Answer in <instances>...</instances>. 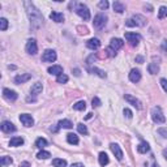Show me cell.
I'll return each mask as SVG.
<instances>
[{
  "instance_id": "obj_32",
  "label": "cell",
  "mask_w": 167,
  "mask_h": 167,
  "mask_svg": "<svg viewBox=\"0 0 167 167\" xmlns=\"http://www.w3.org/2000/svg\"><path fill=\"white\" fill-rule=\"evenodd\" d=\"M12 162H13V159L10 157H7V155L5 157H1V159H0V165H1L3 167L7 166V165H10Z\"/></svg>"
},
{
  "instance_id": "obj_31",
  "label": "cell",
  "mask_w": 167,
  "mask_h": 167,
  "mask_svg": "<svg viewBox=\"0 0 167 167\" xmlns=\"http://www.w3.org/2000/svg\"><path fill=\"white\" fill-rule=\"evenodd\" d=\"M89 71H90V72H93V73H95V74H98L99 77H102V79H105V77H106V73H105V71H102V69H98V68H95V67H94V68H90Z\"/></svg>"
},
{
  "instance_id": "obj_43",
  "label": "cell",
  "mask_w": 167,
  "mask_h": 167,
  "mask_svg": "<svg viewBox=\"0 0 167 167\" xmlns=\"http://www.w3.org/2000/svg\"><path fill=\"white\" fill-rule=\"evenodd\" d=\"M123 112H124V115H125L128 119H131V118L133 116V115H132V111H131L129 108H124V111H123Z\"/></svg>"
},
{
  "instance_id": "obj_46",
  "label": "cell",
  "mask_w": 167,
  "mask_h": 167,
  "mask_svg": "<svg viewBox=\"0 0 167 167\" xmlns=\"http://www.w3.org/2000/svg\"><path fill=\"white\" fill-rule=\"evenodd\" d=\"M136 62L140 63V64H143L144 63V58H143V56H136Z\"/></svg>"
},
{
  "instance_id": "obj_12",
  "label": "cell",
  "mask_w": 167,
  "mask_h": 167,
  "mask_svg": "<svg viewBox=\"0 0 167 167\" xmlns=\"http://www.w3.org/2000/svg\"><path fill=\"white\" fill-rule=\"evenodd\" d=\"M110 148H111V151L114 153V155L116 157V159H118V161H122L123 159V151H122V149H120L119 145L118 144H111Z\"/></svg>"
},
{
  "instance_id": "obj_15",
  "label": "cell",
  "mask_w": 167,
  "mask_h": 167,
  "mask_svg": "<svg viewBox=\"0 0 167 167\" xmlns=\"http://www.w3.org/2000/svg\"><path fill=\"white\" fill-rule=\"evenodd\" d=\"M30 79H31L30 73H21L19 76L15 77V82L16 84H24V82H26V81H29Z\"/></svg>"
},
{
  "instance_id": "obj_21",
  "label": "cell",
  "mask_w": 167,
  "mask_h": 167,
  "mask_svg": "<svg viewBox=\"0 0 167 167\" xmlns=\"http://www.w3.org/2000/svg\"><path fill=\"white\" fill-rule=\"evenodd\" d=\"M21 145H24V138L22 137H13L10 138L9 141V146H21Z\"/></svg>"
},
{
  "instance_id": "obj_49",
  "label": "cell",
  "mask_w": 167,
  "mask_h": 167,
  "mask_svg": "<svg viewBox=\"0 0 167 167\" xmlns=\"http://www.w3.org/2000/svg\"><path fill=\"white\" fill-rule=\"evenodd\" d=\"M74 76H80V69H73Z\"/></svg>"
},
{
  "instance_id": "obj_3",
  "label": "cell",
  "mask_w": 167,
  "mask_h": 167,
  "mask_svg": "<svg viewBox=\"0 0 167 167\" xmlns=\"http://www.w3.org/2000/svg\"><path fill=\"white\" fill-rule=\"evenodd\" d=\"M146 20L144 19L141 15H134L132 19H128L125 21V26L128 27H133V26H144Z\"/></svg>"
},
{
  "instance_id": "obj_35",
  "label": "cell",
  "mask_w": 167,
  "mask_h": 167,
  "mask_svg": "<svg viewBox=\"0 0 167 167\" xmlns=\"http://www.w3.org/2000/svg\"><path fill=\"white\" fill-rule=\"evenodd\" d=\"M77 129H79V132L81 134H88V128H86V125H84L82 123L77 124Z\"/></svg>"
},
{
  "instance_id": "obj_42",
  "label": "cell",
  "mask_w": 167,
  "mask_h": 167,
  "mask_svg": "<svg viewBox=\"0 0 167 167\" xmlns=\"http://www.w3.org/2000/svg\"><path fill=\"white\" fill-rule=\"evenodd\" d=\"M158 133L161 134L163 138H167V129H166V128H159V129H158Z\"/></svg>"
},
{
  "instance_id": "obj_5",
  "label": "cell",
  "mask_w": 167,
  "mask_h": 167,
  "mask_svg": "<svg viewBox=\"0 0 167 167\" xmlns=\"http://www.w3.org/2000/svg\"><path fill=\"white\" fill-rule=\"evenodd\" d=\"M106 24H107V16L102 15V13H99V15H97L94 17V21H93V25L95 29L101 30L103 29V27L106 26Z\"/></svg>"
},
{
  "instance_id": "obj_1",
  "label": "cell",
  "mask_w": 167,
  "mask_h": 167,
  "mask_svg": "<svg viewBox=\"0 0 167 167\" xmlns=\"http://www.w3.org/2000/svg\"><path fill=\"white\" fill-rule=\"evenodd\" d=\"M25 8H26V13H27V17L30 20V24L34 29H38V27L42 25V21H43V17H42L41 12L35 8V5L30 1H25L24 3Z\"/></svg>"
},
{
  "instance_id": "obj_39",
  "label": "cell",
  "mask_w": 167,
  "mask_h": 167,
  "mask_svg": "<svg viewBox=\"0 0 167 167\" xmlns=\"http://www.w3.org/2000/svg\"><path fill=\"white\" fill-rule=\"evenodd\" d=\"M98 7L101 9H107L108 8V1H106V0H102V1L98 3Z\"/></svg>"
},
{
  "instance_id": "obj_27",
  "label": "cell",
  "mask_w": 167,
  "mask_h": 167,
  "mask_svg": "<svg viewBox=\"0 0 167 167\" xmlns=\"http://www.w3.org/2000/svg\"><path fill=\"white\" fill-rule=\"evenodd\" d=\"M148 71H149V73H151V74H157L159 72V67L155 63H150L148 65Z\"/></svg>"
},
{
  "instance_id": "obj_51",
  "label": "cell",
  "mask_w": 167,
  "mask_h": 167,
  "mask_svg": "<svg viewBox=\"0 0 167 167\" xmlns=\"http://www.w3.org/2000/svg\"><path fill=\"white\" fill-rule=\"evenodd\" d=\"M91 116H93V114H91V112H90V114H88V115H86V118H85V119H90V118H91Z\"/></svg>"
},
{
  "instance_id": "obj_9",
  "label": "cell",
  "mask_w": 167,
  "mask_h": 167,
  "mask_svg": "<svg viewBox=\"0 0 167 167\" xmlns=\"http://www.w3.org/2000/svg\"><path fill=\"white\" fill-rule=\"evenodd\" d=\"M3 95H4V98L7 99V101H9V102H15L16 99H17V93L16 91H13V90H10V89H3Z\"/></svg>"
},
{
  "instance_id": "obj_11",
  "label": "cell",
  "mask_w": 167,
  "mask_h": 167,
  "mask_svg": "<svg viewBox=\"0 0 167 167\" xmlns=\"http://www.w3.org/2000/svg\"><path fill=\"white\" fill-rule=\"evenodd\" d=\"M20 122L22 123L25 127H31L34 124V119L31 118V115H29V114H21L20 115Z\"/></svg>"
},
{
  "instance_id": "obj_38",
  "label": "cell",
  "mask_w": 167,
  "mask_h": 167,
  "mask_svg": "<svg viewBox=\"0 0 167 167\" xmlns=\"http://www.w3.org/2000/svg\"><path fill=\"white\" fill-rule=\"evenodd\" d=\"M77 30H79V33H80V34H88V33H89L88 27H86V26H82V25L77 26Z\"/></svg>"
},
{
  "instance_id": "obj_2",
  "label": "cell",
  "mask_w": 167,
  "mask_h": 167,
  "mask_svg": "<svg viewBox=\"0 0 167 167\" xmlns=\"http://www.w3.org/2000/svg\"><path fill=\"white\" fill-rule=\"evenodd\" d=\"M151 119H153V122L157 123V124H163L166 122V118H165V115H163V112H162L159 106H154V107L151 108Z\"/></svg>"
},
{
  "instance_id": "obj_40",
  "label": "cell",
  "mask_w": 167,
  "mask_h": 167,
  "mask_svg": "<svg viewBox=\"0 0 167 167\" xmlns=\"http://www.w3.org/2000/svg\"><path fill=\"white\" fill-rule=\"evenodd\" d=\"M106 52H107V56H110V58H114V56L116 55V51H114V50L111 48V47H107L105 50Z\"/></svg>"
},
{
  "instance_id": "obj_33",
  "label": "cell",
  "mask_w": 167,
  "mask_h": 167,
  "mask_svg": "<svg viewBox=\"0 0 167 167\" xmlns=\"http://www.w3.org/2000/svg\"><path fill=\"white\" fill-rule=\"evenodd\" d=\"M165 17H167V7H161V8H159V12H158V19L162 20V19H165Z\"/></svg>"
},
{
  "instance_id": "obj_28",
  "label": "cell",
  "mask_w": 167,
  "mask_h": 167,
  "mask_svg": "<svg viewBox=\"0 0 167 167\" xmlns=\"http://www.w3.org/2000/svg\"><path fill=\"white\" fill-rule=\"evenodd\" d=\"M52 166H54V167H65L67 166V161H65V159L55 158L54 161H52Z\"/></svg>"
},
{
  "instance_id": "obj_22",
  "label": "cell",
  "mask_w": 167,
  "mask_h": 167,
  "mask_svg": "<svg viewBox=\"0 0 167 167\" xmlns=\"http://www.w3.org/2000/svg\"><path fill=\"white\" fill-rule=\"evenodd\" d=\"M50 19H51L52 21H55V22H63V21H64V16H63V13L52 12L51 15H50Z\"/></svg>"
},
{
  "instance_id": "obj_8",
  "label": "cell",
  "mask_w": 167,
  "mask_h": 167,
  "mask_svg": "<svg viewBox=\"0 0 167 167\" xmlns=\"http://www.w3.org/2000/svg\"><path fill=\"white\" fill-rule=\"evenodd\" d=\"M26 52L30 55H35L38 52V46H37V42L35 39H29L26 42Z\"/></svg>"
},
{
  "instance_id": "obj_10",
  "label": "cell",
  "mask_w": 167,
  "mask_h": 167,
  "mask_svg": "<svg viewBox=\"0 0 167 167\" xmlns=\"http://www.w3.org/2000/svg\"><path fill=\"white\" fill-rule=\"evenodd\" d=\"M124 98H125V101L128 102V103H131L132 106H134L137 110H141L143 108V105H141V102L138 101L137 98H134L133 95H131V94H125L124 95Z\"/></svg>"
},
{
  "instance_id": "obj_20",
  "label": "cell",
  "mask_w": 167,
  "mask_h": 167,
  "mask_svg": "<svg viewBox=\"0 0 167 167\" xmlns=\"http://www.w3.org/2000/svg\"><path fill=\"white\" fill-rule=\"evenodd\" d=\"M42 89H43V86H42L41 82H35L30 89V93L33 95H38L39 93H42Z\"/></svg>"
},
{
  "instance_id": "obj_16",
  "label": "cell",
  "mask_w": 167,
  "mask_h": 167,
  "mask_svg": "<svg viewBox=\"0 0 167 167\" xmlns=\"http://www.w3.org/2000/svg\"><path fill=\"white\" fill-rule=\"evenodd\" d=\"M129 80L132 81V82H138V81L141 80V72L138 69H132L129 73Z\"/></svg>"
},
{
  "instance_id": "obj_18",
  "label": "cell",
  "mask_w": 167,
  "mask_h": 167,
  "mask_svg": "<svg viewBox=\"0 0 167 167\" xmlns=\"http://www.w3.org/2000/svg\"><path fill=\"white\" fill-rule=\"evenodd\" d=\"M48 73L55 74V76H60L63 73V67L62 65H52L48 68Z\"/></svg>"
},
{
  "instance_id": "obj_45",
  "label": "cell",
  "mask_w": 167,
  "mask_h": 167,
  "mask_svg": "<svg viewBox=\"0 0 167 167\" xmlns=\"http://www.w3.org/2000/svg\"><path fill=\"white\" fill-rule=\"evenodd\" d=\"M162 51L163 52H167V41H163V43H162Z\"/></svg>"
},
{
  "instance_id": "obj_23",
  "label": "cell",
  "mask_w": 167,
  "mask_h": 167,
  "mask_svg": "<svg viewBox=\"0 0 167 167\" xmlns=\"http://www.w3.org/2000/svg\"><path fill=\"white\" fill-rule=\"evenodd\" d=\"M108 162H110V159H108V155L106 154V153H99V165L101 166H106V165H108Z\"/></svg>"
},
{
  "instance_id": "obj_6",
  "label": "cell",
  "mask_w": 167,
  "mask_h": 167,
  "mask_svg": "<svg viewBox=\"0 0 167 167\" xmlns=\"http://www.w3.org/2000/svg\"><path fill=\"white\" fill-rule=\"evenodd\" d=\"M125 39L131 46H137L138 42L141 41V35L136 34V33H125Z\"/></svg>"
},
{
  "instance_id": "obj_47",
  "label": "cell",
  "mask_w": 167,
  "mask_h": 167,
  "mask_svg": "<svg viewBox=\"0 0 167 167\" xmlns=\"http://www.w3.org/2000/svg\"><path fill=\"white\" fill-rule=\"evenodd\" d=\"M20 167H30V163L29 162H22L20 165Z\"/></svg>"
},
{
  "instance_id": "obj_52",
  "label": "cell",
  "mask_w": 167,
  "mask_h": 167,
  "mask_svg": "<svg viewBox=\"0 0 167 167\" xmlns=\"http://www.w3.org/2000/svg\"><path fill=\"white\" fill-rule=\"evenodd\" d=\"M151 167H159V166L157 165V163H153V166H151Z\"/></svg>"
},
{
  "instance_id": "obj_30",
  "label": "cell",
  "mask_w": 167,
  "mask_h": 167,
  "mask_svg": "<svg viewBox=\"0 0 167 167\" xmlns=\"http://www.w3.org/2000/svg\"><path fill=\"white\" fill-rule=\"evenodd\" d=\"M35 146H37L38 149H43L45 146H47V141L45 140V138H37V141H35Z\"/></svg>"
},
{
  "instance_id": "obj_34",
  "label": "cell",
  "mask_w": 167,
  "mask_h": 167,
  "mask_svg": "<svg viewBox=\"0 0 167 167\" xmlns=\"http://www.w3.org/2000/svg\"><path fill=\"white\" fill-rule=\"evenodd\" d=\"M56 81H58L59 84H65V82H68V76H67V74H64V73H62L60 76H58Z\"/></svg>"
},
{
  "instance_id": "obj_44",
  "label": "cell",
  "mask_w": 167,
  "mask_h": 167,
  "mask_svg": "<svg viewBox=\"0 0 167 167\" xmlns=\"http://www.w3.org/2000/svg\"><path fill=\"white\" fill-rule=\"evenodd\" d=\"M161 85H162V88H163V90L167 93V80L166 79H162L161 80Z\"/></svg>"
},
{
  "instance_id": "obj_36",
  "label": "cell",
  "mask_w": 167,
  "mask_h": 167,
  "mask_svg": "<svg viewBox=\"0 0 167 167\" xmlns=\"http://www.w3.org/2000/svg\"><path fill=\"white\" fill-rule=\"evenodd\" d=\"M7 27H8V21H7V19H0V30H7Z\"/></svg>"
},
{
  "instance_id": "obj_29",
  "label": "cell",
  "mask_w": 167,
  "mask_h": 167,
  "mask_svg": "<svg viewBox=\"0 0 167 167\" xmlns=\"http://www.w3.org/2000/svg\"><path fill=\"white\" fill-rule=\"evenodd\" d=\"M73 108L76 110V111H84V110L86 108V103H85L84 101H80V102L73 105Z\"/></svg>"
},
{
  "instance_id": "obj_19",
  "label": "cell",
  "mask_w": 167,
  "mask_h": 167,
  "mask_svg": "<svg viewBox=\"0 0 167 167\" xmlns=\"http://www.w3.org/2000/svg\"><path fill=\"white\" fill-rule=\"evenodd\" d=\"M149 150H150V146H149L148 143L143 141V143L138 144V146H137V151L138 153H141V154H145V153H148Z\"/></svg>"
},
{
  "instance_id": "obj_24",
  "label": "cell",
  "mask_w": 167,
  "mask_h": 167,
  "mask_svg": "<svg viewBox=\"0 0 167 167\" xmlns=\"http://www.w3.org/2000/svg\"><path fill=\"white\" fill-rule=\"evenodd\" d=\"M59 127L60 128H65V129H72L73 124L68 119H63V120H60V122H59Z\"/></svg>"
},
{
  "instance_id": "obj_13",
  "label": "cell",
  "mask_w": 167,
  "mask_h": 167,
  "mask_svg": "<svg viewBox=\"0 0 167 167\" xmlns=\"http://www.w3.org/2000/svg\"><path fill=\"white\" fill-rule=\"evenodd\" d=\"M0 128H1V131L4 133H10V132H15L16 131V127L13 125L10 122H3L1 125H0Z\"/></svg>"
},
{
  "instance_id": "obj_14",
  "label": "cell",
  "mask_w": 167,
  "mask_h": 167,
  "mask_svg": "<svg viewBox=\"0 0 167 167\" xmlns=\"http://www.w3.org/2000/svg\"><path fill=\"white\" fill-rule=\"evenodd\" d=\"M124 46V42L122 39H119V38H112L111 42H110V47H111L114 51H118L119 48H122Z\"/></svg>"
},
{
  "instance_id": "obj_50",
  "label": "cell",
  "mask_w": 167,
  "mask_h": 167,
  "mask_svg": "<svg viewBox=\"0 0 167 167\" xmlns=\"http://www.w3.org/2000/svg\"><path fill=\"white\" fill-rule=\"evenodd\" d=\"M163 157L167 159V149H163Z\"/></svg>"
},
{
  "instance_id": "obj_48",
  "label": "cell",
  "mask_w": 167,
  "mask_h": 167,
  "mask_svg": "<svg viewBox=\"0 0 167 167\" xmlns=\"http://www.w3.org/2000/svg\"><path fill=\"white\" fill-rule=\"evenodd\" d=\"M71 167H84V165H82V163H73Z\"/></svg>"
},
{
  "instance_id": "obj_25",
  "label": "cell",
  "mask_w": 167,
  "mask_h": 167,
  "mask_svg": "<svg viewBox=\"0 0 167 167\" xmlns=\"http://www.w3.org/2000/svg\"><path fill=\"white\" fill-rule=\"evenodd\" d=\"M67 141L72 145H77L79 144V137H77L74 133H68L67 134Z\"/></svg>"
},
{
  "instance_id": "obj_37",
  "label": "cell",
  "mask_w": 167,
  "mask_h": 167,
  "mask_svg": "<svg viewBox=\"0 0 167 167\" xmlns=\"http://www.w3.org/2000/svg\"><path fill=\"white\" fill-rule=\"evenodd\" d=\"M37 157L39 158V159H47V158L51 157V154H50L48 151H39V153L37 154Z\"/></svg>"
},
{
  "instance_id": "obj_26",
  "label": "cell",
  "mask_w": 167,
  "mask_h": 167,
  "mask_svg": "<svg viewBox=\"0 0 167 167\" xmlns=\"http://www.w3.org/2000/svg\"><path fill=\"white\" fill-rule=\"evenodd\" d=\"M114 10L118 13H123L124 10H125V7H124V4H122L120 1H114Z\"/></svg>"
},
{
  "instance_id": "obj_17",
  "label": "cell",
  "mask_w": 167,
  "mask_h": 167,
  "mask_svg": "<svg viewBox=\"0 0 167 167\" xmlns=\"http://www.w3.org/2000/svg\"><path fill=\"white\" fill-rule=\"evenodd\" d=\"M86 46H88V48H90V50H98L99 46H101V42H99V39H97V38H91V39H89L86 42Z\"/></svg>"
},
{
  "instance_id": "obj_7",
  "label": "cell",
  "mask_w": 167,
  "mask_h": 167,
  "mask_svg": "<svg viewBox=\"0 0 167 167\" xmlns=\"http://www.w3.org/2000/svg\"><path fill=\"white\" fill-rule=\"evenodd\" d=\"M56 60V52L54 50H46L42 55V62H47V63H52Z\"/></svg>"
},
{
  "instance_id": "obj_4",
  "label": "cell",
  "mask_w": 167,
  "mask_h": 167,
  "mask_svg": "<svg viewBox=\"0 0 167 167\" xmlns=\"http://www.w3.org/2000/svg\"><path fill=\"white\" fill-rule=\"evenodd\" d=\"M76 13L79 15L81 19L85 20V21H88V20H90V10H89V8L85 4H82V3H80V4H77L76 5Z\"/></svg>"
},
{
  "instance_id": "obj_41",
  "label": "cell",
  "mask_w": 167,
  "mask_h": 167,
  "mask_svg": "<svg viewBox=\"0 0 167 167\" xmlns=\"http://www.w3.org/2000/svg\"><path fill=\"white\" fill-rule=\"evenodd\" d=\"M91 106H93V107H99V106H101V101H99V98H97V97H94L93 98V101H91Z\"/></svg>"
}]
</instances>
